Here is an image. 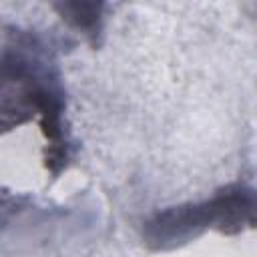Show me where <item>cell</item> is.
<instances>
[{
	"instance_id": "obj_1",
	"label": "cell",
	"mask_w": 257,
	"mask_h": 257,
	"mask_svg": "<svg viewBox=\"0 0 257 257\" xmlns=\"http://www.w3.org/2000/svg\"><path fill=\"white\" fill-rule=\"evenodd\" d=\"M257 227V191L247 185H227L211 199L171 207L147 221L143 237L151 249H169L207 229L225 235Z\"/></svg>"
},
{
	"instance_id": "obj_2",
	"label": "cell",
	"mask_w": 257,
	"mask_h": 257,
	"mask_svg": "<svg viewBox=\"0 0 257 257\" xmlns=\"http://www.w3.org/2000/svg\"><path fill=\"white\" fill-rule=\"evenodd\" d=\"M62 12L66 14L64 18H68L74 26L82 28L86 34L96 36L100 30V14H98V4H64L60 6Z\"/></svg>"
}]
</instances>
